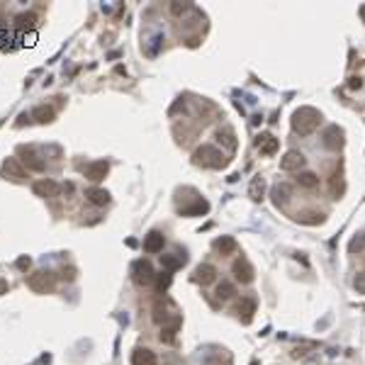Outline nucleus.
I'll use <instances>...</instances> for the list:
<instances>
[{"instance_id":"f257e3e1","label":"nucleus","mask_w":365,"mask_h":365,"mask_svg":"<svg viewBox=\"0 0 365 365\" xmlns=\"http://www.w3.org/2000/svg\"><path fill=\"white\" fill-rule=\"evenodd\" d=\"M319 122H321V114H319L314 107H300L297 112L292 114V127H295V131L302 134V137L312 134V131L319 127Z\"/></svg>"},{"instance_id":"f03ea898","label":"nucleus","mask_w":365,"mask_h":365,"mask_svg":"<svg viewBox=\"0 0 365 365\" xmlns=\"http://www.w3.org/2000/svg\"><path fill=\"white\" fill-rule=\"evenodd\" d=\"M195 163L197 166H205V168H222L226 161H224V153L219 149H215V146H200V149L195 151Z\"/></svg>"},{"instance_id":"7ed1b4c3","label":"nucleus","mask_w":365,"mask_h":365,"mask_svg":"<svg viewBox=\"0 0 365 365\" xmlns=\"http://www.w3.org/2000/svg\"><path fill=\"white\" fill-rule=\"evenodd\" d=\"M27 285L29 290L39 292V295H44V292H51L54 290V285H56V278H54V273L49 271H39L34 275H29L27 278Z\"/></svg>"},{"instance_id":"20e7f679","label":"nucleus","mask_w":365,"mask_h":365,"mask_svg":"<svg viewBox=\"0 0 365 365\" xmlns=\"http://www.w3.org/2000/svg\"><path fill=\"white\" fill-rule=\"evenodd\" d=\"M131 278H134L137 285H151V282L156 280L153 268H151L149 261H137L134 263V268H131Z\"/></svg>"},{"instance_id":"39448f33","label":"nucleus","mask_w":365,"mask_h":365,"mask_svg":"<svg viewBox=\"0 0 365 365\" xmlns=\"http://www.w3.org/2000/svg\"><path fill=\"white\" fill-rule=\"evenodd\" d=\"M324 146L326 149H331V151H336V149H341L343 146V129L341 127H329L326 131H324Z\"/></svg>"},{"instance_id":"423d86ee","label":"nucleus","mask_w":365,"mask_h":365,"mask_svg":"<svg viewBox=\"0 0 365 365\" xmlns=\"http://www.w3.org/2000/svg\"><path fill=\"white\" fill-rule=\"evenodd\" d=\"M256 146H258V151H261V153H265V156H273V153L278 151V146H280V144H278V139H275L273 134H268V131H265V134H258V137H256Z\"/></svg>"},{"instance_id":"0eeeda50","label":"nucleus","mask_w":365,"mask_h":365,"mask_svg":"<svg viewBox=\"0 0 365 365\" xmlns=\"http://www.w3.org/2000/svg\"><path fill=\"white\" fill-rule=\"evenodd\" d=\"M302 166H304V156H302L300 151H287L280 161V168L287 170V173H290V170H300Z\"/></svg>"},{"instance_id":"6e6552de","label":"nucleus","mask_w":365,"mask_h":365,"mask_svg":"<svg viewBox=\"0 0 365 365\" xmlns=\"http://www.w3.org/2000/svg\"><path fill=\"white\" fill-rule=\"evenodd\" d=\"M234 275H236V280H241V282H251L253 280V268H251V263L246 261L243 256L234 261Z\"/></svg>"},{"instance_id":"1a4fd4ad","label":"nucleus","mask_w":365,"mask_h":365,"mask_svg":"<svg viewBox=\"0 0 365 365\" xmlns=\"http://www.w3.org/2000/svg\"><path fill=\"white\" fill-rule=\"evenodd\" d=\"M32 190H34L39 197H54L59 190H61V187H59V183H54V180H47V178H44V180H37Z\"/></svg>"},{"instance_id":"9d476101","label":"nucleus","mask_w":365,"mask_h":365,"mask_svg":"<svg viewBox=\"0 0 365 365\" xmlns=\"http://www.w3.org/2000/svg\"><path fill=\"white\" fill-rule=\"evenodd\" d=\"M163 243H166V239H163L161 232H151V234L144 239V251L146 253H159V251H163Z\"/></svg>"},{"instance_id":"9b49d317","label":"nucleus","mask_w":365,"mask_h":365,"mask_svg":"<svg viewBox=\"0 0 365 365\" xmlns=\"http://www.w3.org/2000/svg\"><path fill=\"white\" fill-rule=\"evenodd\" d=\"M3 176H8L10 180H22L25 178V168L17 163V159H8L3 163Z\"/></svg>"},{"instance_id":"f8f14e48","label":"nucleus","mask_w":365,"mask_h":365,"mask_svg":"<svg viewBox=\"0 0 365 365\" xmlns=\"http://www.w3.org/2000/svg\"><path fill=\"white\" fill-rule=\"evenodd\" d=\"M253 312H256V297H243L241 304H239V319L243 324H251Z\"/></svg>"},{"instance_id":"ddd939ff","label":"nucleus","mask_w":365,"mask_h":365,"mask_svg":"<svg viewBox=\"0 0 365 365\" xmlns=\"http://www.w3.org/2000/svg\"><path fill=\"white\" fill-rule=\"evenodd\" d=\"M131 365H156V353L149 348H139L131 356Z\"/></svg>"},{"instance_id":"4468645a","label":"nucleus","mask_w":365,"mask_h":365,"mask_svg":"<svg viewBox=\"0 0 365 365\" xmlns=\"http://www.w3.org/2000/svg\"><path fill=\"white\" fill-rule=\"evenodd\" d=\"M20 153L25 156L22 161H25V163H27L32 170H44V161H39V156L32 149H29V146H20Z\"/></svg>"},{"instance_id":"2eb2a0df","label":"nucleus","mask_w":365,"mask_h":365,"mask_svg":"<svg viewBox=\"0 0 365 365\" xmlns=\"http://www.w3.org/2000/svg\"><path fill=\"white\" fill-rule=\"evenodd\" d=\"M215 278H217V268L215 265H200L195 271V280L197 282H202V285H209V282H215Z\"/></svg>"},{"instance_id":"dca6fc26","label":"nucleus","mask_w":365,"mask_h":365,"mask_svg":"<svg viewBox=\"0 0 365 365\" xmlns=\"http://www.w3.org/2000/svg\"><path fill=\"white\" fill-rule=\"evenodd\" d=\"M105 176H107V163L105 161H95V163H90L85 168V178L90 180H103Z\"/></svg>"},{"instance_id":"f3484780","label":"nucleus","mask_w":365,"mask_h":365,"mask_svg":"<svg viewBox=\"0 0 365 365\" xmlns=\"http://www.w3.org/2000/svg\"><path fill=\"white\" fill-rule=\"evenodd\" d=\"M85 197L93 202V205H107L110 202V195H107V190H100V187H90V190H85Z\"/></svg>"},{"instance_id":"a211bd4d","label":"nucleus","mask_w":365,"mask_h":365,"mask_svg":"<svg viewBox=\"0 0 365 365\" xmlns=\"http://www.w3.org/2000/svg\"><path fill=\"white\" fill-rule=\"evenodd\" d=\"M178 326H180V317H173V321H170V324H163V329H161V341L170 343V341L176 338V331H178Z\"/></svg>"},{"instance_id":"6ab92c4d","label":"nucleus","mask_w":365,"mask_h":365,"mask_svg":"<svg viewBox=\"0 0 365 365\" xmlns=\"http://www.w3.org/2000/svg\"><path fill=\"white\" fill-rule=\"evenodd\" d=\"M215 246L222 256H229V253L236 251V239H232V236H222V239H217Z\"/></svg>"},{"instance_id":"aec40b11","label":"nucleus","mask_w":365,"mask_h":365,"mask_svg":"<svg viewBox=\"0 0 365 365\" xmlns=\"http://www.w3.org/2000/svg\"><path fill=\"white\" fill-rule=\"evenodd\" d=\"M273 200H275V205H285L287 200H290V185H275L273 187Z\"/></svg>"},{"instance_id":"412c9836","label":"nucleus","mask_w":365,"mask_h":365,"mask_svg":"<svg viewBox=\"0 0 365 365\" xmlns=\"http://www.w3.org/2000/svg\"><path fill=\"white\" fill-rule=\"evenodd\" d=\"M207 209H209V205H207L205 200H197L193 207H185V209H180V215L183 217H193V215H205Z\"/></svg>"},{"instance_id":"4be33fe9","label":"nucleus","mask_w":365,"mask_h":365,"mask_svg":"<svg viewBox=\"0 0 365 365\" xmlns=\"http://www.w3.org/2000/svg\"><path fill=\"white\" fill-rule=\"evenodd\" d=\"M236 295V287L234 285H232V282H219V285H217V297H219V300H232V297H234Z\"/></svg>"},{"instance_id":"5701e85b","label":"nucleus","mask_w":365,"mask_h":365,"mask_svg":"<svg viewBox=\"0 0 365 365\" xmlns=\"http://www.w3.org/2000/svg\"><path fill=\"white\" fill-rule=\"evenodd\" d=\"M161 261H163V268H166V271H178L180 265L185 263V256H163Z\"/></svg>"},{"instance_id":"b1692460","label":"nucleus","mask_w":365,"mask_h":365,"mask_svg":"<svg viewBox=\"0 0 365 365\" xmlns=\"http://www.w3.org/2000/svg\"><path fill=\"white\" fill-rule=\"evenodd\" d=\"M263 190H265V180L258 176V178H253V183H251V190H248V195L253 197V200H261L263 197Z\"/></svg>"},{"instance_id":"393cba45","label":"nucleus","mask_w":365,"mask_h":365,"mask_svg":"<svg viewBox=\"0 0 365 365\" xmlns=\"http://www.w3.org/2000/svg\"><path fill=\"white\" fill-rule=\"evenodd\" d=\"M297 183H300L302 187H317L319 185V176L317 173H300V178H297Z\"/></svg>"},{"instance_id":"a878e982","label":"nucleus","mask_w":365,"mask_h":365,"mask_svg":"<svg viewBox=\"0 0 365 365\" xmlns=\"http://www.w3.org/2000/svg\"><path fill=\"white\" fill-rule=\"evenodd\" d=\"M32 117L37 122H44V124H47V122L54 120V110H51V107H37V110L32 112Z\"/></svg>"},{"instance_id":"bb28decb","label":"nucleus","mask_w":365,"mask_h":365,"mask_svg":"<svg viewBox=\"0 0 365 365\" xmlns=\"http://www.w3.org/2000/svg\"><path fill=\"white\" fill-rule=\"evenodd\" d=\"M217 137H219V141H222V144H224V146H226L229 151H234V149H236V139H234V134H232L229 129H224V131L219 129V134H217Z\"/></svg>"},{"instance_id":"cd10ccee","label":"nucleus","mask_w":365,"mask_h":365,"mask_svg":"<svg viewBox=\"0 0 365 365\" xmlns=\"http://www.w3.org/2000/svg\"><path fill=\"white\" fill-rule=\"evenodd\" d=\"M17 27L20 29H27V27H34V22H37V17L32 15V12H25V15H17Z\"/></svg>"},{"instance_id":"c85d7f7f","label":"nucleus","mask_w":365,"mask_h":365,"mask_svg":"<svg viewBox=\"0 0 365 365\" xmlns=\"http://www.w3.org/2000/svg\"><path fill=\"white\" fill-rule=\"evenodd\" d=\"M348 251L351 253H363L365 251V234H358L353 241L348 243Z\"/></svg>"},{"instance_id":"c756f323","label":"nucleus","mask_w":365,"mask_h":365,"mask_svg":"<svg viewBox=\"0 0 365 365\" xmlns=\"http://www.w3.org/2000/svg\"><path fill=\"white\" fill-rule=\"evenodd\" d=\"M321 219H324V215H321V212H307V215L300 217L302 224H319Z\"/></svg>"},{"instance_id":"7c9ffc66","label":"nucleus","mask_w":365,"mask_h":365,"mask_svg":"<svg viewBox=\"0 0 365 365\" xmlns=\"http://www.w3.org/2000/svg\"><path fill=\"white\" fill-rule=\"evenodd\" d=\"M168 285H170V275H168V273H161V275H156V287H159V290H166Z\"/></svg>"},{"instance_id":"2f4dec72","label":"nucleus","mask_w":365,"mask_h":365,"mask_svg":"<svg viewBox=\"0 0 365 365\" xmlns=\"http://www.w3.org/2000/svg\"><path fill=\"white\" fill-rule=\"evenodd\" d=\"M187 10H190V3H173V5H170V12H173V15H183Z\"/></svg>"},{"instance_id":"473e14b6","label":"nucleus","mask_w":365,"mask_h":365,"mask_svg":"<svg viewBox=\"0 0 365 365\" xmlns=\"http://www.w3.org/2000/svg\"><path fill=\"white\" fill-rule=\"evenodd\" d=\"M356 287H358L360 292H365V273H360V275L356 278Z\"/></svg>"},{"instance_id":"72a5a7b5","label":"nucleus","mask_w":365,"mask_h":365,"mask_svg":"<svg viewBox=\"0 0 365 365\" xmlns=\"http://www.w3.org/2000/svg\"><path fill=\"white\" fill-rule=\"evenodd\" d=\"M17 268L27 271V268H29V258H20V261H17Z\"/></svg>"},{"instance_id":"f704fd0d","label":"nucleus","mask_w":365,"mask_h":365,"mask_svg":"<svg viewBox=\"0 0 365 365\" xmlns=\"http://www.w3.org/2000/svg\"><path fill=\"white\" fill-rule=\"evenodd\" d=\"M73 268H68V271H66V268H64V278H68V280H73V278H75V275H73Z\"/></svg>"},{"instance_id":"c9c22d12","label":"nucleus","mask_w":365,"mask_h":365,"mask_svg":"<svg viewBox=\"0 0 365 365\" xmlns=\"http://www.w3.org/2000/svg\"><path fill=\"white\" fill-rule=\"evenodd\" d=\"M3 292H8V282L5 280H0V295H3Z\"/></svg>"},{"instance_id":"e433bc0d","label":"nucleus","mask_w":365,"mask_h":365,"mask_svg":"<svg viewBox=\"0 0 365 365\" xmlns=\"http://www.w3.org/2000/svg\"><path fill=\"white\" fill-rule=\"evenodd\" d=\"M360 15H363V17H365V8H360Z\"/></svg>"}]
</instances>
